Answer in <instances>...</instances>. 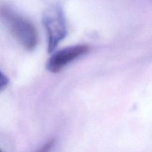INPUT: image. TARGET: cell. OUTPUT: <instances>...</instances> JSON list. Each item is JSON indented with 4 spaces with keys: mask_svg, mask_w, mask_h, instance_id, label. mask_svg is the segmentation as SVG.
Returning a JSON list of instances; mask_svg holds the SVG:
<instances>
[{
    "mask_svg": "<svg viewBox=\"0 0 152 152\" xmlns=\"http://www.w3.org/2000/svg\"><path fill=\"white\" fill-rule=\"evenodd\" d=\"M0 19L25 50L32 51L35 49L38 43V33L31 21L6 4H0Z\"/></svg>",
    "mask_w": 152,
    "mask_h": 152,
    "instance_id": "obj_1",
    "label": "cell"
},
{
    "mask_svg": "<svg viewBox=\"0 0 152 152\" xmlns=\"http://www.w3.org/2000/svg\"><path fill=\"white\" fill-rule=\"evenodd\" d=\"M42 23L48 34V52L52 53L67 35V25L62 7L52 5L45 10Z\"/></svg>",
    "mask_w": 152,
    "mask_h": 152,
    "instance_id": "obj_2",
    "label": "cell"
},
{
    "mask_svg": "<svg viewBox=\"0 0 152 152\" xmlns=\"http://www.w3.org/2000/svg\"><path fill=\"white\" fill-rule=\"evenodd\" d=\"M90 51V47L87 45H76L66 47L53 53L46 63V68L50 72L59 73L65 66L87 54Z\"/></svg>",
    "mask_w": 152,
    "mask_h": 152,
    "instance_id": "obj_3",
    "label": "cell"
},
{
    "mask_svg": "<svg viewBox=\"0 0 152 152\" xmlns=\"http://www.w3.org/2000/svg\"><path fill=\"white\" fill-rule=\"evenodd\" d=\"M55 142L56 141H55L54 139L49 140L37 152H50L52 151V149H53V146H54Z\"/></svg>",
    "mask_w": 152,
    "mask_h": 152,
    "instance_id": "obj_4",
    "label": "cell"
},
{
    "mask_svg": "<svg viewBox=\"0 0 152 152\" xmlns=\"http://www.w3.org/2000/svg\"><path fill=\"white\" fill-rule=\"evenodd\" d=\"M8 83L9 80L7 77V76L0 71V93L2 92L7 88Z\"/></svg>",
    "mask_w": 152,
    "mask_h": 152,
    "instance_id": "obj_5",
    "label": "cell"
},
{
    "mask_svg": "<svg viewBox=\"0 0 152 152\" xmlns=\"http://www.w3.org/2000/svg\"><path fill=\"white\" fill-rule=\"evenodd\" d=\"M0 152H2V151H1V149H0Z\"/></svg>",
    "mask_w": 152,
    "mask_h": 152,
    "instance_id": "obj_6",
    "label": "cell"
}]
</instances>
